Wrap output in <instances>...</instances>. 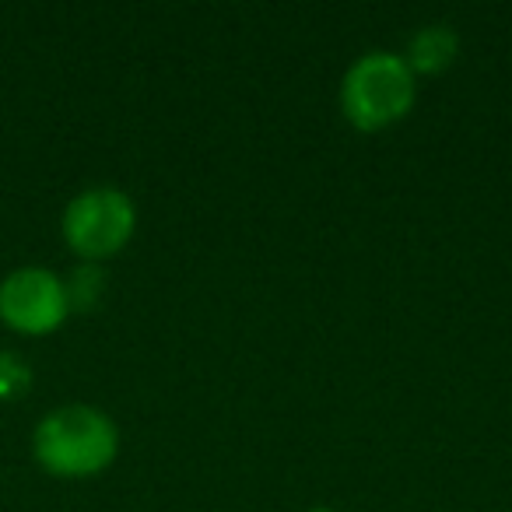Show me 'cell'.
<instances>
[{
	"mask_svg": "<svg viewBox=\"0 0 512 512\" xmlns=\"http://www.w3.org/2000/svg\"><path fill=\"white\" fill-rule=\"evenodd\" d=\"M309 512H337V509H330V505H313Z\"/></svg>",
	"mask_w": 512,
	"mask_h": 512,
	"instance_id": "cell-8",
	"label": "cell"
},
{
	"mask_svg": "<svg viewBox=\"0 0 512 512\" xmlns=\"http://www.w3.org/2000/svg\"><path fill=\"white\" fill-rule=\"evenodd\" d=\"M64 288L71 313H92L106 295V274H102L99 264H78L64 278Z\"/></svg>",
	"mask_w": 512,
	"mask_h": 512,
	"instance_id": "cell-6",
	"label": "cell"
},
{
	"mask_svg": "<svg viewBox=\"0 0 512 512\" xmlns=\"http://www.w3.org/2000/svg\"><path fill=\"white\" fill-rule=\"evenodd\" d=\"M456 53H460V36L449 25H425L411 36L404 53V64L411 67V74H442L446 67H453Z\"/></svg>",
	"mask_w": 512,
	"mask_h": 512,
	"instance_id": "cell-5",
	"label": "cell"
},
{
	"mask_svg": "<svg viewBox=\"0 0 512 512\" xmlns=\"http://www.w3.org/2000/svg\"><path fill=\"white\" fill-rule=\"evenodd\" d=\"M32 386V365L18 351H0V400L25 397Z\"/></svg>",
	"mask_w": 512,
	"mask_h": 512,
	"instance_id": "cell-7",
	"label": "cell"
},
{
	"mask_svg": "<svg viewBox=\"0 0 512 512\" xmlns=\"http://www.w3.org/2000/svg\"><path fill=\"white\" fill-rule=\"evenodd\" d=\"M120 453V428L92 404H64L43 414L32 432V456L53 477L81 481L113 467Z\"/></svg>",
	"mask_w": 512,
	"mask_h": 512,
	"instance_id": "cell-1",
	"label": "cell"
},
{
	"mask_svg": "<svg viewBox=\"0 0 512 512\" xmlns=\"http://www.w3.org/2000/svg\"><path fill=\"white\" fill-rule=\"evenodd\" d=\"M60 232L81 264L102 267L134 239L137 207L120 186H88L64 207Z\"/></svg>",
	"mask_w": 512,
	"mask_h": 512,
	"instance_id": "cell-3",
	"label": "cell"
},
{
	"mask_svg": "<svg viewBox=\"0 0 512 512\" xmlns=\"http://www.w3.org/2000/svg\"><path fill=\"white\" fill-rule=\"evenodd\" d=\"M71 316L64 278L50 267H18L0 278V323L15 334L46 337Z\"/></svg>",
	"mask_w": 512,
	"mask_h": 512,
	"instance_id": "cell-4",
	"label": "cell"
},
{
	"mask_svg": "<svg viewBox=\"0 0 512 512\" xmlns=\"http://www.w3.org/2000/svg\"><path fill=\"white\" fill-rule=\"evenodd\" d=\"M418 81L400 53L369 50L348 67L341 81V113L362 134H379L414 109Z\"/></svg>",
	"mask_w": 512,
	"mask_h": 512,
	"instance_id": "cell-2",
	"label": "cell"
}]
</instances>
